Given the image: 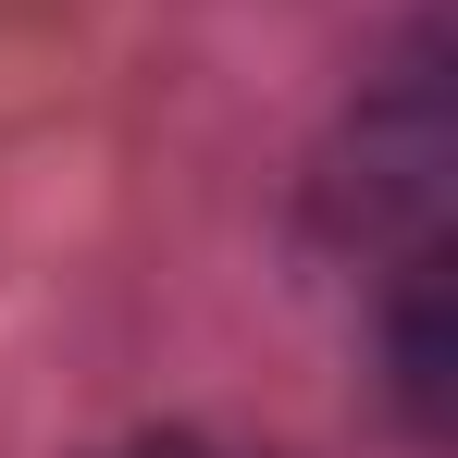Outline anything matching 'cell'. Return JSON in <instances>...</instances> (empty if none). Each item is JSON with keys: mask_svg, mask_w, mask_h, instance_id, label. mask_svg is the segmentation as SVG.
Returning a JSON list of instances; mask_svg holds the SVG:
<instances>
[{"mask_svg": "<svg viewBox=\"0 0 458 458\" xmlns=\"http://www.w3.org/2000/svg\"><path fill=\"white\" fill-rule=\"evenodd\" d=\"M124 458H235V446H211V434H149V446H124Z\"/></svg>", "mask_w": 458, "mask_h": 458, "instance_id": "1", "label": "cell"}]
</instances>
